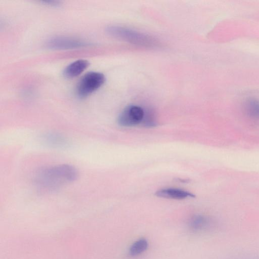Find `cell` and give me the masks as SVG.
Returning <instances> with one entry per match:
<instances>
[{"instance_id":"obj_5","label":"cell","mask_w":259,"mask_h":259,"mask_svg":"<svg viewBox=\"0 0 259 259\" xmlns=\"http://www.w3.org/2000/svg\"><path fill=\"white\" fill-rule=\"evenodd\" d=\"M89 44L88 42L78 38L62 36L52 38L47 43L48 48L56 50L80 48Z\"/></svg>"},{"instance_id":"obj_9","label":"cell","mask_w":259,"mask_h":259,"mask_svg":"<svg viewBox=\"0 0 259 259\" xmlns=\"http://www.w3.org/2000/svg\"><path fill=\"white\" fill-rule=\"evenodd\" d=\"M245 111L251 118L259 120V100L251 99L245 105Z\"/></svg>"},{"instance_id":"obj_6","label":"cell","mask_w":259,"mask_h":259,"mask_svg":"<svg viewBox=\"0 0 259 259\" xmlns=\"http://www.w3.org/2000/svg\"><path fill=\"white\" fill-rule=\"evenodd\" d=\"M156 195L160 198L181 200L195 196L190 192L176 188H166L158 191Z\"/></svg>"},{"instance_id":"obj_4","label":"cell","mask_w":259,"mask_h":259,"mask_svg":"<svg viewBox=\"0 0 259 259\" xmlns=\"http://www.w3.org/2000/svg\"><path fill=\"white\" fill-rule=\"evenodd\" d=\"M144 110L137 105H130L125 108L118 118V124L121 127H131L142 123Z\"/></svg>"},{"instance_id":"obj_7","label":"cell","mask_w":259,"mask_h":259,"mask_svg":"<svg viewBox=\"0 0 259 259\" xmlns=\"http://www.w3.org/2000/svg\"><path fill=\"white\" fill-rule=\"evenodd\" d=\"M89 66L87 60L80 59L70 64L63 72V75L67 78H74L80 75Z\"/></svg>"},{"instance_id":"obj_1","label":"cell","mask_w":259,"mask_h":259,"mask_svg":"<svg viewBox=\"0 0 259 259\" xmlns=\"http://www.w3.org/2000/svg\"><path fill=\"white\" fill-rule=\"evenodd\" d=\"M78 176L75 168L62 165L40 170L37 173L35 182L39 189L50 191L75 181Z\"/></svg>"},{"instance_id":"obj_2","label":"cell","mask_w":259,"mask_h":259,"mask_svg":"<svg viewBox=\"0 0 259 259\" xmlns=\"http://www.w3.org/2000/svg\"><path fill=\"white\" fill-rule=\"evenodd\" d=\"M106 32L113 37L135 45L146 47H154L158 45V42L155 38L132 29L111 26L106 28Z\"/></svg>"},{"instance_id":"obj_3","label":"cell","mask_w":259,"mask_h":259,"mask_svg":"<svg viewBox=\"0 0 259 259\" xmlns=\"http://www.w3.org/2000/svg\"><path fill=\"white\" fill-rule=\"evenodd\" d=\"M104 76L98 72H90L86 74L80 81L77 88V95L81 98L88 96L104 84Z\"/></svg>"},{"instance_id":"obj_8","label":"cell","mask_w":259,"mask_h":259,"mask_svg":"<svg viewBox=\"0 0 259 259\" xmlns=\"http://www.w3.org/2000/svg\"><path fill=\"white\" fill-rule=\"evenodd\" d=\"M212 221L203 215H197L191 219L189 227L194 231H201L209 229L214 226Z\"/></svg>"},{"instance_id":"obj_10","label":"cell","mask_w":259,"mask_h":259,"mask_svg":"<svg viewBox=\"0 0 259 259\" xmlns=\"http://www.w3.org/2000/svg\"><path fill=\"white\" fill-rule=\"evenodd\" d=\"M148 247V243L145 239H139L132 244L130 248L129 253L133 257L138 256L144 252Z\"/></svg>"},{"instance_id":"obj_11","label":"cell","mask_w":259,"mask_h":259,"mask_svg":"<svg viewBox=\"0 0 259 259\" xmlns=\"http://www.w3.org/2000/svg\"><path fill=\"white\" fill-rule=\"evenodd\" d=\"M141 124L143 126L147 128H152L157 126V122L154 114L152 111H144V115Z\"/></svg>"}]
</instances>
